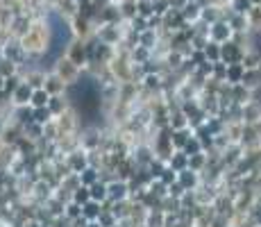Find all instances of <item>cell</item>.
Listing matches in <instances>:
<instances>
[{"label":"cell","instance_id":"obj_1","mask_svg":"<svg viewBox=\"0 0 261 227\" xmlns=\"http://www.w3.org/2000/svg\"><path fill=\"white\" fill-rule=\"evenodd\" d=\"M53 70L64 80V82L68 84V87H71V84H75V82H80V78L84 75V68H80L75 62H71V59H68L66 55H62V57H59L57 62H55Z\"/></svg>","mask_w":261,"mask_h":227},{"label":"cell","instance_id":"obj_2","mask_svg":"<svg viewBox=\"0 0 261 227\" xmlns=\"http://www.w3.org/2000/svg\"><path fill=\"white\" fill-rule=\"evenodd\" d=\"M118 23H102L95 30V39L105 45H120L123 43V34H120Z\"/></svg>","mask_w":261,"mask_h":227},{"label":"cell","instance_id":"obj_3","mask_svg":"<svg viewBox=\"0 0 261 227\" xmlns=\"http://www.w3.org/2000/svg\"><path fill=\"white\" fill-rule=\"evenodd\" d=\"M107 195H109V203H123V200H129V182L120 180V178L107 180Z\"/></svg>","mask_w":261,"mask_h":227},{"label":"cell","instance_id":"obj_4","mask_svg":"<svg viewBox=\"0 0 261 227\" xmlns=\"http://www.w3.org/2000/svg\"><path fill=\"white\" fill-rule=\"evenodd\" d=\"M66 57L75 62L80 68H87L89 57H87V45H84V39H73L66 48Z\"/></svg>","mask_w":261,"mask_h":227},{"label":"cell","instance_id":"obj_5","mask_svg":"<svg viewBox=\"0 0 261 227\" xmlns=\"http://www.w3.org/2000/svg\"><path fill=\"white\" fill-rule=\"evenodd\" d=\"M243 53H245V48H243V45H239L234 39L220 43V62H225V64L241 62V59H243Z\"/></svg>","mask_w":261,"mask_h":227},{"label":"cell","instance_id":"obj_6","mask_svg":"<svg viewBox=\"0 0 261 227\" xmlns=\"http://www.w3.org/2000/svg\"><path fill=\"white\" fill-rule=\"evenodd\" d=\"M209 41H216V43H225L229 41V39L234 37V30L229 28V23L225 21V18H220V21H216L209 25Z\"/></svg>","mask_w":261,"mask_h":227},{"label":"cell","instance_id":"obj_7","mask_svg":"<svg viewBox=\"0 0 261 227\" xmlns=\"http://www.w3.org/2000/svg\"><path fill=\"white\" fill-rule=\"evenodd\" d=\"M66 164H68V168L73 170V173H82L84 168H87V166H91V159H89V153L84 148H75L73 153H68L66 157Z\"/></svg>","mask_w":261,"mask_h":227},{"label":"cell","instance_id":"obj_8","mask_svg":"<svg viewBox=\"0 0 261 227\" xmlns=\"http://www.w3.org/2000/svg\"><path fill=\"white\" fill-rule=\"evenodd\" d=\"M261 120V100L254 95L252 100H248V103L243 105V109H241V123L245 125H254Z\"/></svg>","mask_w":261,"mask_h":227},{"label":"cell","instance_id":"obj_9","mask_svg":"<svg viewBox=\"0 0 261 227\" xmlns=\"http://www.w3.org/2000/svg\"><path fill=\"white\" fill-rule=\"evenodd\" d=\"M43 89H46L50 95H62V93H66L68 84L64 82V80L59 78L55 70H48V73H46V82H43Z\"/></svg>","mask_w":261,"mask_h":227},{"label":"cell","instance_id":"obj_10","mask_svg":"<svg viewBox=\"0 0 261 227\" xmlns=\"http://www.w3.org/2000/svg\"><path fill=\"white\" fill-rule=\"evenodd\" d=\"M177 182L187 191H195L200 184H202V173H198V170H191V168H184V170H179V173H177Z\"/></svg>","mask_w":261,"mask_h":227},{"label":"cell","instance_id":"obj_11","mask_svg":"<svg viewBox=\"0 0 261 227\" xmlns=\"http://www.w3.org/2000/svg\"><path fill=\"white\" fill-rule=\"evenodd\" d=\"M89 25H91V21H89V18H84V16H80V14H75L73 21H71V30H73L75 39H89V37H93L95 30H91Z\"/></svg>","mask_w":261,"mask_h":227},{"label":"cell","instance_id":"obj_12","mask_svg":"<svg viewBox=\"0 0 261 227\" xmlns=\"http://www.w3.org/2000/svg\"><path fill=\"white\" fill-rule=\"evenodd\" d=\"M32 93H34V89L23 80V82L18 84V89L12 93V103H14V107H21V105H30V100H32Z\"/></svg>","mask_w":261,"mask_h":227},{"label":"cell","instance_id":"obj_13","mask_svg":"<svg viewBox=\"0 0 261 227\" xmlns=\"http://www.w3.org/2000/svg\"><path fill=\"white\" fill-rule=\"evenodd\" d=\"M68 107H73V103H71V98H68L66 93H62V95H50V103H48V109L53 112V116L57 118L59 114H64Z\"/></svg>","mask_w":261,"mask_h":227},{"label":"cell","instance_id":"obj_14","mask_svg":"<svg viewBox=\"0 0 261 227\" xmlns=\"http://www.w3.org/2000/svg\"><path fill=\"white\" fill-rule=\"evenodd\" d=\"M257 93H252L248 87H243V84H232L229 87V98H232V103H237V105H245L248 100H252Z\"/></svg>","mask_w":261,"mask_h":227},{"label":"cell","instance_id":"obj_15","mask_svg":"<svg viewBox=\"0 0 261 227\" xmlns=\"http://www.w3.org/2000/svg\"><path fill=\"white\" fill-rule=\"evenodd\" d=\"M241 84H243V87H248L252 93H257V91L261 89V68H245Z\"/></svg>","mask_w":261,"mask_h":227},{"label":"cell","instance_id":"obj_16","mask_svg":"<svg viewBox=\"0 0 261 227\" xmlns=\"http://www.w3.org/2000/svg\"><path fill=\"white\" fill-rule=\"evenodd\" d=\"M245 68H261V50L254 48V45H248L243 53V59H241Z\"/></svg>","mask_w":261,"mask_h":227},{"label":"cell","instance_id":"obj_17","mask_svg":"<svg viewBox=\"0 0 261 227\" xmlns=\"http://www.w3.org/2000/svg\"><path fill=\"white\" fill-rule=\"evenodd\" d=\"M159 43H162V39H159V30H145V32H141V37H139V45L152 50V53L157 50Z\"/></svg>","mask_w":261,"mask_h":227},{"label":"cell","instance_id":"obj_18","mask_svg":"<svg viewBox=\"0 0 261 227\" xmlns=\"http://www.w3.org/2000/svg\"><path fill=\"white\" fill-rule=\"evenodd\" d=\"M193 136V130L187 128V130H173V134H170V141H173V148L175 150H184V145H187V141Z\"/></svg>","mask_w":261,"mask_h":227},{"label":"cell","instance_id":"obj_19","mask_svg":"<svg viewBox=\"0 0 261 227\" xmlns=\"http://www.w3.org/2000/svg\"><path fill=\"white\" fill-rule=\"evenodd\" d=\"M89 191H91V200L95 203H107L109 195H107V182L105 180H98L95 184L89 186Z\"/></svg>","mask_w":261,"mask_h":227},{"label":"cell","instance_id":"obj_20","mask_svg":"<svg viewBox=\"0 0 261 227\" xmlns=\"http://www.w3.org/2000/svg\"><path fill=\"white\" fill-rule=\"evenodd\" d=\"M152 57H154L152 50L143 48V45H134V48L129 50V59H132V64H145V62H150Z\"/></svg>","mask_w":261,"mask_h":227},{"label":"cell","instance_id":"obj_21","mask_svg":"<svg viewBox=\"0 0 261 227\" xmlns=\"http://www.w3.org/2000/svg\"><path fill=\"white\" fill-rule=\"evenodd\" d=\"M168 166L170 168H175L179 173V170H184V168H189V155L184 153V150H175L173 155H170V159H168Z\"/></svg>","mask_w":261,"mask_h":227},{"label":"cell","instance_id":"obj_22","mask_svg":"<svg viewBox=\"0 0 261 227\" xmlns=\"http://www.w3.org/2000/svg\"><path fill=\"white\" fill-rule=\"evenodd\" d=\"M170 128L173 130H187L189 128V118H187V114L182 112L179 107H173V112H170Z\"/></svg>","mask_w":261,"mask_h":227},{"label":"cell","instance_id":"obj_23","mask_svg":"<svg viewBox=\"0 0 261 227\" xmlns=\"http://www.w3.org/2000/svg\"><path fill=\"white\" fill-rule=\"evenodd\" d=\"M243 73H245V66L241 62L227 64V78H225V82L227 84H239L241 80H243Z\"/></svg>","mask_w":261,"mask_h":227},{"label":"cell","instance_id":"obj_24","mask_svg":"<svg viewBox=\"0 0 261 227\" xmlns=\"http://www.w3.org/2000/svg\"><path fill=\"white\" fill-rule=\"evenodd\" d=\"M98 180H102V175H100V168H98V166H87V168L80 173V182H82L84 186H91V184H95Z\"/></svg>","mask_w":261,"mask_h":227},{"label":"cell","instance_id":"obj_25","mask_svg":"<svg viewBox=\"0 0 261 227\" xmlns=\"http://www.w3.org/2000/svg\"><path fill=\"white\" fill-rule=\"evenodd\" d=\"M164 218H166V211H164V209H148L143 225H148V227H164Z\"/></svg>","mask_w":261,"mask_h":227},{"label":"cell","instance_id":"obj_26","mask_svg":"<svg viewBox=\"0 0 261 227\" xmlns=\"http://www.w3.org/2000/svg\"><path fill=\"white\" fill-rule=\"evenodd\" d=\"M100 211H102V203H95V200H89L87 205H82V216L87 220H98Z\"/></svg>","mask_w":261,"mask_h":227},{"label":"cell","instance_id":"obj_27","mask_svg":"<svg viewBox=\"0 0 261 227\" xmlns=\"http://www.w3.org/2000/svg\"><path fill=\"white\" fill-rule=\"evenodd\" d=\"M248 23H250V32L261 34V5H252V9L248 12Z\"/></svg>","mask_w":261,"mask_h":227},{"label":"cell","instance_id":"obj_28","mask_svg":"<svg viewBox=\"0 0 261 227\" xmlns=\"http://www.w3.org/2000/svg\"><path fill=\"white\" fill-rule=\"evenodd\" d=\"M16 73H21V66L3 55V57H0V75H3V78H9V75H16Z\"/></svg>","mask_w":261,"mask_h":227},{"label":"cell","instance_id":"obj_29","mask_svg":"<svg viewBox=\"0 0 261 227\" xmlns=\"http://www.w3.org/2000/svg\"><path fill=\"white\" fill-rule=\"evenodd\" d=\"M207 164H209L207 153H198V155H191V157H189V168L191 170H198V173H202V170L207 168Z\"/></svg>","mask_w":261,"mask_h":227},{"label":"cell","instance_id":"obj_30","mask_svg":"<svg viewBox=\"0 0 261 227\" xmlns=\"http://www.w3.org/2000/svg\"><path fill=\"white\" fill-rule=\"evenodd\" d=\"M71 200L73 203H77V205H87L89 200H91V191H89V186L80 184L77 189H73L71 191Z\"/></svg>","mask_w":261,"mask_h":227},{"label":"cell","instance_id":"obj_31","mask_svg":"<svg viewBox=\"0 0 261 227\" xmlns=\"http://www.w3.org/2000/svg\"><path fill=\"white\" fill-rule=\"evenodd\" d=\"M207 128H209V132H212L214 136H218V134L225 132L227 123H225L223 116H209V118H207Z\"/></svg>","mask_w":261,"mask_h":227},{"label":"cell","instance_id":"obj_32","mask_svg":"<svg viewBox=\"0 0 261 227\" xmlns=\"http://www.w3.org/2000/svg\"><path fill=\"white\" fill-rule=\"evenodd\" d=\"M48 103H50V93L46 89H34V93H32V100H30V105L32 107H48Z\"/></svg>","mask_w":261,"mask_h":227},{"label":"cell","instance_id":"obj_33","mask_svg":"<svg viewBox=\"0 0 261 227\" xmlns=\"http://www.w3.org/2000/svg\"><path fill=\"white\" fill-rule=\"evenodd\" d=\"M98 223H100V227H114V225H118V218L112 209L102 207V211H100V216H98Z\"/></svg>","mask_w":261,"mask_h":227},{"label":"cell","instance_id":"obj_34","mask_svg":"<svg viewBox=\"0 0 261 227\" xmlns=\"http://www.w3.org/2000/svg\"><path fill=\"white\" fill-rule=\"evenodd\" d=\"M23 134L30 136L32 141H37V143H39V141L43 139V125H39V123H34V120H32L30 125H25V128H23Z\"/></svg>","mask_w":261,"mask_h":227},{"label":"cell","instance_id":"obj_35","mask_svg":"<svg viewBox=\"0 0 261 227\" xmlns=\"http://www.w3.org/2000/svg\"><path fill=\"white\" fill-rule=\"evenodd\" d=\"M32 118H34V123H39V125H46L48 120H53V118H55V116H53V112H50L48 107H34Z\"/></svg>","mask_w":261,"mask_h":227},{"label":"cell","instance_id":"obj_36","mask_svg":"<svg viewBox=\"0 0 261 227\" xmlns=\"http://www.w3.org/2000/svg\"><path fill=\"white\" fill-rule=\"evenodd\" d=\"M64 216H66L68 220L80 218V216H82V205H77V203H73V200H68V203L64 205Z\"/></svg>","mask_w":261,"mask_h":227},{"label":"cell","instance_id":"obj_37","mask_svg":"<svg viewBox=\"0 0 261 227\" xmlns=\"http://www.w3.org/2000/svg\"><path fill=\"white\" fill-rule=\"evenodd\" d=\"M120 18H125V21H132L134 16H137V3H129V0H123V5H120Z\"/></svg>","mask_w":261,"mask_h":227},{"label":"cell","instance_id":"obj_38","mask_svg":"<svg viewBox=\"0 0 261 227\" xmlns=\"http://www.w3.org/2000/svg\"><path fill=\"white\" fill-rule=\"evenodd\" d=\"M184 153H187L189 155V157H191V155H198V153H204V148H202V141H200L198 139V136H191V139L187 141V145H184Z\"/></svg>","mask_w":261,"mask_h":227},{"label":"cell","instance_id":"obj_39","mask_svg":"<svg viewBox=\"0 0 261 227\" xmlns=\"http://www.w3.org/2000/svg\"><path fill=\"white\" fill-rule=\"evenodd\" d=\"M229 9L237 14H245L248 16V12L252 9V0H229Z\"/></svg>","mask_w":261,"mask_h":227},{"label":"cell","instance_id":"obj_40","mask_svg":"<svg viewBox=\"0 0 261 227\" xmlns=\"http://www.w3.org/2000/svg\"><path fill=\"white\" fill-rule=\"evenodd\" d=\"M225 78H227V64L225 62H214L212 80H216V82H225Z\"/></svg>","mask_w":261,"mask_h":227},{"label":"cell","instance_id":"obj_41","mask_svg":"<svg viewBox=\"0 0 261 227\" xmlns=\"http://www.w3.org/2000/svg\"><path fill=\"white\" fill-rule=\"evenodd\" d=\"M137 14L139 16H152L154 7H152V0H137Z\"/></svg>","mask_w":261,"mask_h":227},{"label":"cell","instance_id":"obj_42","mask_svg":"<svg viewBox=\"0 0 261 227\" xmlns=\"http://www.w3.org/2000/svg\"><path fill=\"white\" fill-rule=\"evenodd\" d=\"M204 55H207L209 62H220V43L209 41L207 48H204Z\"/></svg>","mask_w":261,"mask_h":227},{"label":"cell","instance_id":"obj_43","mask_svg":"<svg viewBox=\"0 0 261 227\" xmlns=\"http://www.w3.org/2000/svg\"><path fill=\"white\" fill-rule=\"evenodd\" d=\"M23 82V75L16 73V75H9V78H5V91H9V93H14V91L18 89V84Z\"/></svg>","mask_w":261,"mask_h":227},{"label":"cell","instance_id":"obj_44","mask_svg":"<svg viewBox=\"0 0 261 227\" xmlns=\"http://www.w3.org/2000/svg\"><path fill=\"white\" fill-rule=\"evenodd\" d=\"M164 182V184H173V182H177V170L175 168H170V166H166V168H164V173H162V178H159Z\"/></svg>","mask_w":261,"mask_h":227},{"label":"cell","instance_id":"obj_45","mask_svg":"<svg viewBox=\"0 0 261 227\" xmlns=\"http://www.w3.org/2000/svg\"><path fill=\"white\" fill-rule=\"evenodd\" d=\"M184 193H187V189H184L179 182H173V184H168V195H173V198H182Z\"/></svg>","mask_w":261,"mask_h":227},{"label":"cell","instance_id":"obj_46","mask_svg":"<svg viewBox=\"0 0 261 227\" xmlns=\"http://www.w3.org/2000/svg\"><path fill=\"white\" fill-rule=\"evenodd\" d=\"M3 89H5V78L0 75V91H3Z\"/></svg>","mask_w":261,"mask_h":227},{"label":"cell","instance_id":"obj_47","mask_svg":"<svg viewBox=\"0 0 261 227\" xmlns=\"http://www.w3.org/2000/svg\"><path fill=\"white\" fill-rule=\"evenodd\" d=\"M3 130H5V123H3V118H0V132H3Z\"/></svg>","mask_w":261,"mask_h":227},{"label":"cell","instance_id":"obj_48","mask_svg":"<svg viewBox=\"0 0 261 227\" xmlns=\"http://www.w3.org/2000/svg\"><path fill=\"white\" fill-rule=\"evenodd\" d=\"M75 3H77V5H82V3H89V0H75Z\"/></svg>","mask_w":261,"mask_h":227},{"label":"cell","instance_id":"obj_49","mask_svg":"<svg viewBox=\"0 0 261 227\" xmlns=\"http://www.w3.org/2000/svg\"><path fill=\"white\" fill-rule=\"evenodd\" d=\"M252 5H261V0H252Z\"/></svg>","mask_w":261,"mask_h":227},{"label":"cell","instance_id":"obj_50","mask_svg":"<svg viewBox=\"0 0 261 227\" xmlns=\"http://www.w3.org/2000/svg\"><path fill=\"white\" fill-rule=\"evenodd\" d=\"M252 227H261V225H259V223H254V225H252Z\"/></svg>","mask_w":261,"mask_h":227}]
</instances>
